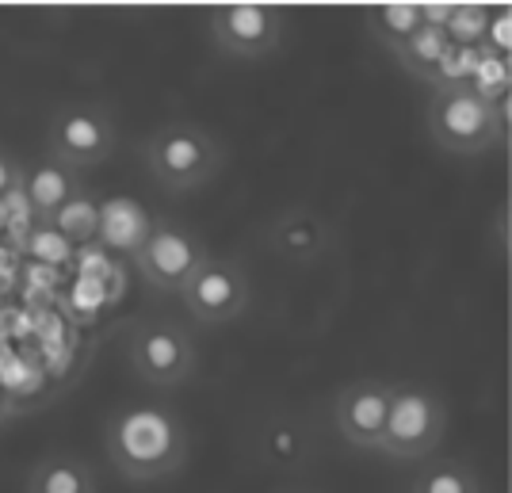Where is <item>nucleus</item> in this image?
I'll list each match as a JSON object with an SVG mask.
<instances>
[{
	"label": "nucleus",
	"instance_id": "obj_17",
	"mask_svg": "<svg viewBox=\"0 0 512 493\" xmlns=\"http://www.w3.org/2000/svg\"><path fill=\"white\" fill-rule=\"evenodd\" d=\"M54 234H62L69 245H88L100 234V199L88 192H77L69 203H62L54 215L46 218Z\"/></svg>",
	"mask_w": 512,
	"mask_h": 493
},
{
	"label": "nucleus",
	"instance_id": "obj_2",
	"mask_svg": "<svg viewBox=\"0 0 512 493\" xmlns=\"http://www.w3.org/2000/svg\"><path fill=\"white\" fill-rule=\"evenodd\" d=\"M425 130L432 146L455 157H474L505 142L509 134V96L486 100L474 88H436L428 96Z\"/></svg>",
	"mask_w": 512,
	"mask_h": 493
},
{
	"label": "nucleus",
	"instance_id": "obj_19",
	"mask_svg": "<svg viewBox=\"0 0 512 493\" xmlns=\"http://www.w3.org/2000/svg\"><path fill=\"white\" fill-rule=\"evenodd\" d=\"M490 12H493V8H482V4H451L448 23H444V35L451 39V46L478 50V46L486 43Z\"/></svg>",
	"mask_w": 512,
	"mask_h": 493
},
{
	"label": "nucleus",
	"instance_id": "obj_12",
	"mask_svg": "<svg viewBox=\"0 0 512 493\" xmlns=\"http://www.w3.org/2000/svg\"><path fill=\"white\" fill-rule=\"evenodd\" d=\"M153 226V215H146V207H138L134 199H100V234L96 241H104L107 249L134 257L138 245L146 241Z\"/></svg>",
	"mask_w": 512,
	"mask_h": 493
},
{
	"label": "nucleus",
	"instance_id": "obj_4",
	"mask_svg": "<svg viewBox=\"0 0 512 493\" xmlns=\"http://www.w3.org/2000/svg\"><path fill=\"white\" fill-rule=\"evenodd\" d=\"M444 432H448V406L440 394L417 383L390 386V409L375 451L390 459H425L440 448Z\"/></svg>",
	"mask_w": 512,
	"mask_h": 493
},
{
	"label": "nucleus",
	"instance_id": "obj_10",
	"mask_svg": "<svg viewBox=\"0 0 512 493\" xmlns=\"http://www.w3.org/2000/svg\"><path fill=\"white\" fill-rule=\"evenodd\" d=\"M390 386L386 379H356L337 394L333 402V425L341 440L356 451H375L390 409Z\"/></svg>",
	"mask_w": 512,
	"mask_h": 493
},
{
	"label": "nucleus",
	"instance_id": "obj_8",
	"mask_svg": "<svg viewBox=\"0 0 512 493\" xmlns=\"http://www.w3.org/2000/svg\"><path fill=\"white\" fill-rule=\"evenodd\" d=\"M253 299L249 276L241 272V264L226 257H207L195 276L180 287V302L188 310L195 325H230L237 322Z\"/></svg>",
	"mask_w": 512,
	"mask_h": 493
},
{
	"label": "nucleus",
	"instance_id": "obj_11",
	"mask_svg": "<svg viewBox=\"0 0 512 493\" xmlns=\"http://www.w3.org/2000/svg\"><path fill=\"white\" fill-rule=\"evenodd\" d=\"M81 188V176L69 172L65 165H58L54 157H43L39 165H23V180H20V195L27 203V211L35 215V222H46L62 203H69Z\"/></svg>",
	"mask_w": 512,
	"mask_h": 493
},
{
	"label": "nucleus",
	"instance_id": "obj_18",
	"mask_svg": "<svg viewBox=\"0 0 512 493\" xmlns=\"http://www.w3.org/2000/svg\"><path fill=\"white\" fill-rule=\"evenodd\" d=\"M413 493H482L478 490V478L467 463L459 459H432L425 471L417 474Z\"/></svg>",
	"mask_w": 512,
	"mask_h": 493
},
{
	"label": "nucleus",
	"instance_id": "obj_3",
	"mask_svg": "<svg viewBox=\"0 0 512 493\" xmlns=\"http://www.w3.org/2000/svg\"><path fill=\"white\" fill-rule=\"evenodd\" d=\"M226 165V150L207 127L199 123H165L146 142V169L165 192H195L211 184Z\"/></svg>",
	"mask_w": 512,
	"mask_h": 493
},
{
	"label": "nucleus",
	"instance_id": "obj_5",
	"mask_svg": "<svg viewBox=\"0 0 512 493\" xmlns=\"http://www.w3.org/2000/svg\"><path fill=\"white\" fill-rule=\"evenodd\" d=\"M46 146H50L46 157H54L58 165L81 176V172L100 169L115 153L119 134H115V123H111L104 104L73 100V104L54 111V119L46 127Z\"/></svg>",
	"mask_w": 512,
	"mask_h": 493
},
{
	"label": "nucleus",
	"instance_id": "obj_6",
	"mask_svg": "<svg viewBox=\"0 0 512 493\" xmlns=\"http://www.w3.org/2000/svg\"><path fill=\"white\" fill-rule=\"evenodd\" d=\"M207 257L211 253L192 226H184L176 218H153L150 234L138 245L130 264L157 295H180V287L195 276V268Z\"/></svg>",
	"mask_w": 512,
	"mask_h": 493
},
{
	"label": "nucleus",
	"instance_id": "obj_22",
	"mask_svg": "<svg viewBox=\"0 0 512 493\" xmlns=\"http://www.w3.org/2000/svg\"><path fill=\"white\" fill-rule=\"evenodd\" d=\"M20 180H23V165L12 157V153L0 150V199H8L12 192H20Z\"/></svg>",
	"mask_w": 512,
	"mask_h": 493
},
{
	"label": "nucleus",
	"instance_id": "obj_15",
	"mask_svg": "<svg viewBox=\"0 0 512 493\" xmlns=\"http://www.w3.org/2000/svg\"><path fill=\"white\" fill-rule=\"evenodd\" d=\"M448 50H451V39L444 35V27L425 23L417 35H409L406 43L394 50V58H398V65L406 69L409 77H417V81H432V77H436V69H440L444 58H448Z\"/></svg>",
	"mask_w": 512,
	"mask_h": 493
},
{
	"label": "nucleus",
	"instance_id": "obj_16",
	"mask_svg": "<svg viewBox=\"0 0 512 493\" xmlns=\"http://www.w3.org/2000/svg\"><path fill=\"white\" fill-rule=\"evenodd\" d=\"M421 27H425L421 4H375V8H367V31L390 54L406 43L409 35H417Z\"/></svg>",
	"mask_w": 512,
	"mask_h": 493
},
{
	"label": "nucleus",
	"instance_id": "obj_13",
	"mask_svg": "<svg viewBox=\"0 0 512 493\" xmlns=\"http://www.w3.org/2000/svg\"><path fill=\"white\" fill-rule=\"evenodd\" d=\"M272 245H276L287 260L310 264V260H318L321 253H325V245H329V226H325L314 211H302L299 207V211H287V215L272 226Z\"/></svg>",
	"mask_w": 512,
	"mask_h": 493
},
{
	"label": "nucleus",
	"instance_id": "obj_9",
	"mask_svg": "<svg viewBox=\"0 0 512 493\" xmlns=\"http://www.w3.org/2000/svg\"><path fill=\"white\" fill-rule=\"evenodd\" d=\"M287 12L276 4H222L211 12V39L230 58H264L283 46Z\"/></svg>",
	"mask_w": 512,
	"mask_h": 493
},
{
	"label": "nucleus",
	"instance_id": "obj_23",
	"mask_svg": "<svg viewBox=\"0 0 512 493\" xmlns=\"http://www.w3.org/2000/svg\"><path fill=\"white\" fill-rule=\"evenodd\" d=\"M20 413H23L20 398H16L8 386L0 383V425H4V421H12V417H20Z\"/></svg>",
	"mask_w": 512,
	"mask_h": 493
},
{
	"label": "nucleus",
	"instance_id": "obj_14",
	"mask_svg": "<svg viewBox=\"0 0 512 493\" xmlns=\"http://www.w3.org/2000/svg\"><path fill=\"white\" fill-rule=\"evenodd\" d=\"M27 493H100L96 471L77 455H43L35 463V471L27 474Z\"/></svg>",
	"mask_w": 512,
	"mask_h": 493
},
{
	"label": "nucleus",
	"instance_id": "obj_20",
	"mask_svg": "<svg viewBox=\"0 0 512 493\" xmlns=\"http://www.w3.org/2000/svg\"><path fill=\"white\" fill-rule=\"evenodd\" d=\"M20 249L27 257L46 260V264H69V260H73V245H69L62 234H54L46 222H35V230L23 237Z\"/></svg>",
	"mask_w": 512,
	"mask_h": 493
},
{
	"label": "nucleus",
	"instance_id": "obj_7",
	"mask_svg": "<svg viewBox=\"0 0 512 493\" xmlns=\"http://www.w3.org/2000/svg\"><path fill=\"white\" fill-rule=\"evenodd\" d=\"M130 367L142 383L176 390L195 379L199 352L184 325L169 322V318H146L130 333Z\"/></svg>",
	"mask_w": 512,
	"mask_h": 493
},
{
	"label": "nucleus",
	"instance_id": "obj_1",
	"mask_svg": "<svg viewBox=\"0 0 512 493\" xmlns=\"http://www.w3.org/2000/svg\"><path fill=\"white\" fill-rule=\"evenodd\" d=\"M104 451L111 467L134 486L165 482L184 467L192 440L184 421L169 406L138 402L123 406L107 417L104 425Z\"/></svg>",
	"mask_w": 512,
	"mask_h": 493
},
{
	"label": "nucleus",
	"instance_id": "obj_21",
	"mask_svg": "<svg viewBox=\"0 0 512 493\" xmlns=\"http://www.w3.org/2000/svg\"><path fill=\"white\" fill-rule=\"evenodd\" d=\"M482 50H490L497 58H509L512 54V12L509 8H493L490 27H486V43Z\"/></svg>",
	"mask_w": 512,
	"mask_h": 493
}]
</instances>
